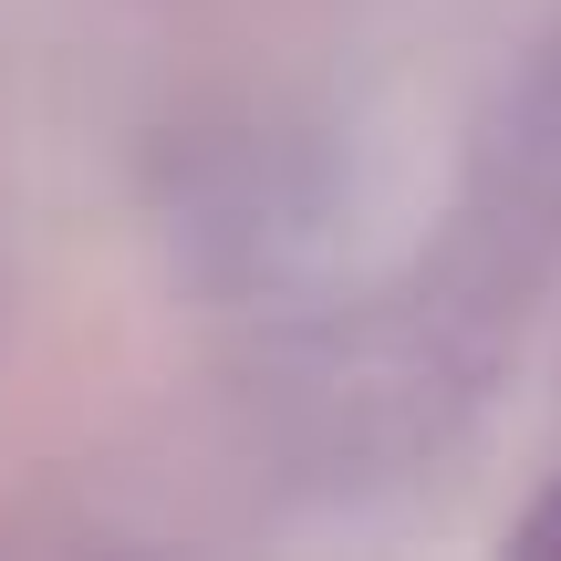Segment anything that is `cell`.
Returning a JSON list of instances; mask_svg holds the SVG:
<instances>
[{"label": "cell", "mask_w": 561, "mask_h": 561, "mask_svg": "<svg viewBox=\"0 0 561 561\" xmlns=\"http://www.w3.org/2000/svg\"><path fill=\"white\" fill-rule=\"evenodd\" d=\"M561 271V42L500 94L468 167V208H458V250H447L437 291H426V333L437 354L479 385V354L500 322H520V301Z\"/></svg>", "instance_id": "obj_1"}, {"label": "cell", "mask_w": 561, "mask_h": 561, "mask_svg": "<svg viewBox=\"0 0 561 561\" xmlns=\"http://www.w3.org/2000/svg\"><path fill=\"white\" fill-rule=\"evenodd\" d=\"M520 551H561V489H551V500L520 520Z\"/></svg>", "instance_id": "obj_2"}]
</instances>
